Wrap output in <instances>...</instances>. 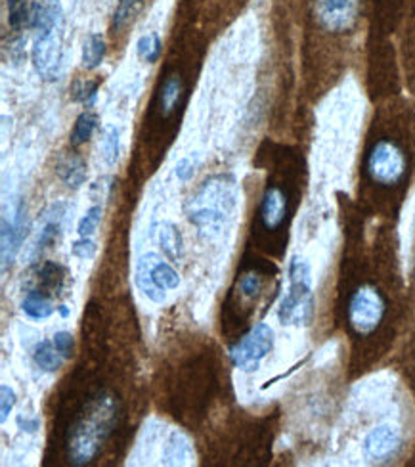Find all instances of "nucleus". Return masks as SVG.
<instances>
[{"label":"nucleus","instance_id":"nucleus-1","mask_svg":"<svg viewBox=\"0 0 415 467\" xmlns=\"http://www.w3.org/2000/svg\"><path fill=\"white\" fill-rule=\"evenodd\" d=\"M362 155V186L375 198L404 202L415 171V123L406 115L379 121Z\"/></svg>","mask_w":415,"mask_h":467},{"label":"nucleus","instance_id":"nucleus-2","mask_svg":"<svg viewBox=\"0 0 415 467\" xmlns=\"http://www.w3.org/2000/svg\"><path fill=\"white\" fill-rule=\"evenodd\" d=\"M119 416V402L111 393H100L85 406L67 433V458L73 465L90 463L100 451Z\"/></svg>","mask_w":415,"mask_h":467},{"label":"nucleus","instance_id":"nucleus-3","mask_svg":"<svg viewBox=\"0 0 415 467\" xmlns=\"http://www.w3.org/2000/svg\"><path fill=\"white\" fill-rule=\"evenodd\" d=\"M389 313L390 299L378 282L360 280L348 291L345 322L356 339L366 341L378 336L389 318Z\"/></svg>","mask_w":415,"mask_h":467},{"label":"nucleus","instance_id":"nucleus-4","mask_svg":"<svg viewBox=\"0 0 415 467\" xmlns=\"http://www.w3.org/2000/svg\"><path fill=\"white\" fill-rule=\"evenodd\" d=\"M364 0H308L312 31L333 41H348L364 17Z\"/></svg>","mask_w":415,"mask_h":467},{"label":"nucleus","instance_id":"nucleus-5","mask_svg":"<svg viewBox=\"0 0 415 467\" xmlns=\"http://www.w3.org/2000/svg\"><path fill=\"white\" fill-rule=\"evenodd\" d=\"M314 313V296L310 285V266L303 259L289 265V287L280 303L278 317L284 326H305Z\"/></svg>","mask_w":415,"mask_h":467},{"label":"nucleus","instance_id":"nucleus-6","mask_svg":"<svg viewBox=\"0 0 415 467\" xmlns=\"http://www.w3.org/2000/svg\"><path fill=\"white\" fill-rule=\"evenodd\" d=\"M136 285L140 287L142 294L155 301H165V291L176 289L181 285V276L178 272L163 259H160L153 253L144 255L136 266Z\"/></svg>","mask_w":415,"mask_h":467},{"label":"nucleus","instance_id":"nucleus-7","mask_svg":"<svg viewBox=\"0 0 415 467\" xmlns=\"http://www.w3.org/2000/svg\"><path fill=\"white\" fill-rule=\"evenodd\" d=\"M274 348V329L259 322L249 329V334L230 348L232 364L242 372H256L261 362L272 353Z\"/></svg>","mask_w":415,"mask_h":467},{"label":"nucleus","instance_id":"nucleus-8","mask_svg":"<svg viewBox=\"0 0 415 467\" xmlns=\"http://www.w3.org/2000/svg\"><path fill=\"white\" fill-rule=\"evenodd\" d=\"M56 29L57 27L41 31L31 54L35 71L45 81L57 79L59 69H62V41H59V33Z\"/></svg>","mask_w":415,"mask_h":467},{"label":"nucleus","instance_id":"nucleus-9","mask_svg":"<svg viewBox=\"0 0 415 467\" xmlns=\"http://www.w3.org/2000/svg\"><path fill=\"white\" fill-rule=\"evenodd\" d=\"M291 211V193L284 184L272 182L266 186L261 200V221L266 230H280Z\"/></svg>","mask_w":415,"mask_h":467},{"label":"nucleus","instance_id":"nucleus-10","mask_svg":"<svg viewBox=\"0 0 415 467\" xmlns=\"http://www.w3.org/2000/svg\"><path fill=\"white\" fill-rule=\"evenodd\" d=\"M402 449V435L392 425H379L366 437L364 441V454L371 462L385 463L392 458H397Z\"/></svg>","mask_w":415,"mask_h":467},{"label":"nucleus","instance_id":"nucleus-11","mask_svg":"<svg viewBox=\"0 0 415 467\" xmlns=\"http://www.w3.org/2000/svg\"><path fill=\"white\" fill-rule=\"evenodd\" d=\"M27 213H26V205L22 203L16 211L12 219H5L3 221V266L6 268L8 265H12L16 253L22 245V242L27 236Z\"/></svg>","mask_w":415,"mask_h":467},{"label":"nucleus","instance_id":"nucleus-12","mask_svg":"<svg viewBox=\"0 0 415 467\" xmlns=\"http://www.w3.org/2000/svg\"><path fill=\"white\" fill-rule=\"evenodd\" d=\"M184 96V79L178 73H169L165 77V81L161 83L160 94H157V108H160V113L169 119V117L178 109V104H181Z\"/></svg>","mask_w":415,"mask_h":467},{"label":"nucleus","instance_id":"nucleus-13","mask_svg":"<svg viewBox=\"0 0 415 467\" xmlns=\"http://www.w3.org/2000/svg\"><path fill=\"white\" fill-rule=\"evenodd\" d=\"M87 163L83 158H78V155H69V158H64L62 161L57 163V174L62 182L67 188H81L87 181Z\"/></svg>","mask_w":415,"mask_h":467},{"label":"nucleus","instance_id":"nucleus-14","mask_svg":"<svg viewBox=\"0 0 415 467\" xmlns=\"http://www.w3.org/2000/svg\"><path fill=\"white\" fill-rule=\"evenodd\" d=\"M22 310L26 313V317H29L31 320H47L54 315L56 306H54L52 299L45 294V291L33 289L24 297Z\"/></svg>","mask_w":415,"mask_h":467},{"label":"nucleus","instance_id":"nucleus-15","mask_svg":"<svg viewBox=\"0 0 415 467\" xmlns=\"http://www.w3.org/2000/svg\"><path fill=\"white\" fill-rule=\"evenodd\" d=\"M33 360L35 364L43 369V372H48V374H54L57 372L59 368L64 366V362L67 360L62 353H59L57 347L54 345V341H41L35 350H33Z\"/></svg>","mask_w":415,"mask_h":467},{"label":"nucleus","instance_id":"nucleus-16","mask_svg":"<svg viewBox=\"0 0 415 467\" xmlns=\"http://www.w3.org/2000/svg\"><path fill=\"white\" fill-rule=\"evenodd\" d=\"M142 8H144V0H119L113 14L111 31L121 33L123 29H127L134 22V17L140 14Z\"/></svg>","mask_w":415,"mask_h":467},{"label":"nucleus","instance_id":"nucleus-17","mask_svg":"<svg viewBox=\"0 0 415 467\" xmlns=\"http://www.w3.org/2000/svg\"><path fill=\"white\" fill-rule=\"evenodd\" d=\"M106 56V43H104V36L100 33H90L85 41L83 47V67L92 71L98 66L102 64Z\"/></svg>","mask_w":415,"mask_h":467},{"label":"nucleus","instance_id":"nucleus-18","mask_svg":"<svg viewBox=\"0 0 415 467\" xmlns=\"http://www.w3.org/2000/svg\"><path fill=\"white\" fill-rule=\"evenodd\" d=\"M38 280H41V291H50V294H59L66 284V268L56 263H45L38 270Z\"/></svg>","mask_w":415,"mask_h":467},{"label":"nucleus","instance_id":"nucleus-19","mask_svg":"<svg viewBox=\"0 0 415 467\" xmlns=\"http://www.w3.org/2000/svg\"><path fill=\"white\" fill-rule=\"evenodd\" d=\"M157 242L163 247V251L171 259H178L181 257V249H182V238L181 232L176 230L174 224L171 223H161L160 230H157Z\"/></svg>","mask_w":415,"mask_h":467},{"label":"nucleus","instance_id":"nucleus-20","mask_svg":"<svg viewBox=\"0 0 415 467\" xmlns=\"http://www.w3.org/2000/svg\"><path fill=\"white\" fill-rule=\"evenodd\" d=\"M96 125H98V119H96L94 113L85 111V113L78 115L77 121H75V127H73V132H71V144L81 146V144L88 142L92 139L94 130H96Z\"/></svg>","mask_w":415,"mask_h":467},{"label":"nucleus","instance_id":"nucleus-21","mask_svg":"<svg viewBox=\"0 0 415 467\" xmlns=\"http://www.w3.org/2000/svg\"><path fill=\"white\" fill-rule=\"evenodd\" d=\"M136 50H138V56H140L144 62L155 64L161 56V38H160V35H157V33L142 35L140 41H138V45H136Z\"/></svg>","mask_w":415,"mask_h":467},{"label":"nucleus","instance_id":"nucleus-22","mask_svg":"<svg viewBox=\"0 0 415 467\" xmlns=\"http://www.w3.org/2000/svg\"><path fill=\"white\" fill-rule=\"evenodd\" d=\"M100 223H102V207L94 205L85 213V217L78 221V226H77L78 236L90 238L92 234L98 230V226H100Z\"/></svg>","mask_w":415,"mask_h":467},{"label":"nucleus","instance_id":"nucleus-23","mask_svg":"<svg viewBox=\"0 0 415 467\" xmlns=\"http://www.w3.org/2000/svg\"><path fill=\"white\" fill-rule=\"evenodd\" d=\"M29 22V10L26 0H8V24L14 31H19Z\"/></svg>","mask_w":415,"mask_h":467},{"label":"nucleus","instance_id":"nucleus-24","mask_svg":"<svg viewBox=\"0 0 415 467\" xmlns=\"http://www.w3.org/2000/svg\"><path fill=\"white\" fill-rule=\"evenodd\" d=\"M102 158L108 165H115L119 160V130L115 127H108L104 132Z\"/></svg>","mask_w":415,"mask_h":467},{"label":"nucleus","instance_id":"nucleus-25","mask_svg":"<svg viewBox=\"0 0 415 467\" xmlns=\"http://www.w3.org/2000/svg\"><path fill=\"white\" fill-rule=\"evenodd\" d=\"M96 90H98V85L94 81H83L75 85L73 96L77 102H83L85 108H90L96 100Z\"/></svg>","mask_w":415,"mask_h":467},{"label":"nucleus","instance_id":"nucleus-26","mask_svg":"<svg viewBox=\"0 0 415 467\" xmlns=\"http://www.w3.org/2000/svg\"><path fill=\"white\" fill-rule=\"evenodd\" d=\"M96 251H98V245H96V242L90 240V238H81V240H77V242L71 245V253H73V255L78 257V259H85V261L94 259Z\"/></svg>","mask_w":415,"mask_h":467},{"label":"nucleus","instance_id":"nucleus-27","mask_svg":"<svg viewBox=\"0 0 415 467\" xmlns=\"http://www.w3.org/2000/svg\"><path fill=\"white\" fill-rule=\"evenodd\" d=\"M0 421H6L8 420V416H10V412L14 410V404H16V393H14V389H10L8 385H3L0 387Z\"/></svg>","mask_w":415,"mask_h":467},{"label":"nucleus","instance_id":"nucleus-28","mask_svg":"<svg viewBox=\"0 0 415 467\" xmlns=\"http://www.w3.org/2000/svg\"><path fill=\"white\" fill-rule=\"evenodd\" d=\"M52 341L57 347L59 353H62L66 358H71L73 348H75V341H73V336L69 332H57V334H54Z\"/></svg>","mask_w":415,"mask_h":467},{"label":"nucleus","instance_id":"nucleus-29","mask_svg":"<svg viewBox=\"0 0 415 467\" xmlns=\"http://www.w3.org/2000/svg\"><path fill=\"white\" fill-rule=\"evenodd\" d=\"M244 296L247 297H254L256 294H259L261 287H263V280L259 275H254V272H251V275H245L242 284H240Z\"/></svg>","mask_w":415,"mask_h":467},{"label":"nucleus","instance_id":"nucleus-30","mask_svg":"<svg viewBox=\"0 0 415 467\" xmlns=\"http://www.w3.org/2000/svg\"><path fill=\"white\" fill-rule=\"evenodd\" d=\"M408 48L410 54L415 56V0H410V10H408Z\"/></svg>","mask_w":415,"mask_h":467},{"label":"nucleus","instance_id":"nucleus-31","mask_svg":"<svg viewBox=\"0 0 415 467\" xmlns=\"http://www.w3.org/2000/svg\"><path fill=\"white\" fill-rule=\"evenodd\" d=\"M17 425H19V430H24V431H27V433H36L38 431V427H41V421H38L36 418H24V416H19L17 418Z\"/></svg>","mask_w":415,"mask_h":467},{"label":"nucleus","instance_id":"nucleus-32","mask_svg":"<svg viewBox=\"0 0 415 467\" xmlns=\"http://www.w3.org/2000/svg\"><path fill=\"white\" fill-rule=\"evenodd\" d=\"M57 313L62 315L64 318H67V317H69V308H67L66 305H59V306H57Z\"/></svg>","mask_w":415,"mask_h":467},{"label":"nucleus","instance_id":"nucleus-33","mask_svg":"<svg viewBox=\"0 0 415 467\" xmlns=\"http://www.w3.org/2000/svg\"><path fill=\"white\" fill-rule=\"evenodd\" d=\"M413 284H415V266H413Z\"/></svg>","mask_w":415,"mask_h":467}]
</instances>
